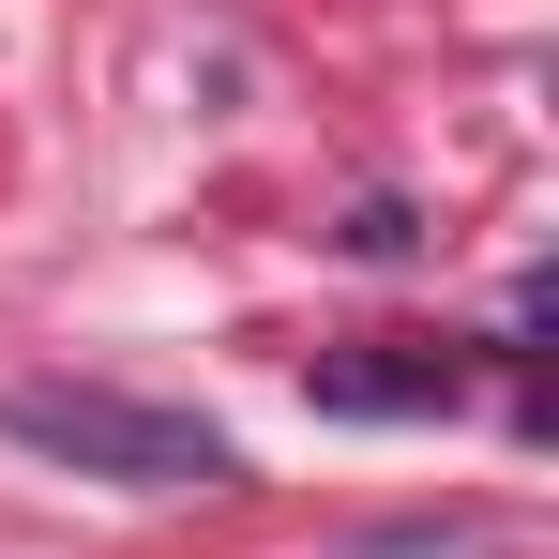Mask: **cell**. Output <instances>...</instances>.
Returning <instances> with one entry per match:
<instances>
[{"instance_id": "6da1fadb", "label": "cell", "mask_w": 559, "mask_h": 559, "mask_svg": "<svg viewBox=\"0 0 559 559\" xmlns=\"http://www.w3.org/2000/svg\"><path fill=\"white\" fill-rule=\"evenodd\" d=\"M0 439L92 468V484H227V468H242L227 424L152 408V393H106V378H15V393H0Z\"/></svg>"}, {"instance_id": "7a4b0ae2", "label": "cell", "mask_w": 559, "mask_h": 559, "mask_svg": "<svg viewBox=\"0 0 559 559\" xmlns=\"http://www.w3.org/2000/svg\"><path fill=\"white\" fill-rule=\"evenodd\" d=\"M302 393H318L333 424H454V408H468V364H454V348H333Z\"/></svg>"}, {"instance_id": "3957f363", "label": "cell", "mask_w": 559, "mask_h": 559, "mask_svg": "<svg viewBox=\"0 0 559 559\" xmlns=\"http://www.w3.org/2000/svg\"><path fill=\"white\" fill-rule=\"evenodd\" d=\"M318 559H514V530L499 514H393V530H348Z\"/></svg>"}, {"instance_id": "277c9868", "label": "cell", "mask_w": 559, "mask_h": 559, "mask_svg": "<svg viewBox=\"0 0 559 559\" xmlns=\"http://www.w3.org/2000/svg\"><path fill=\"white\" fill-rule=\"evenodd\" d=\"M408 242H424V227H408L393 197H364V212H348V258H408Z\"/></svg>"}]
</instances>
